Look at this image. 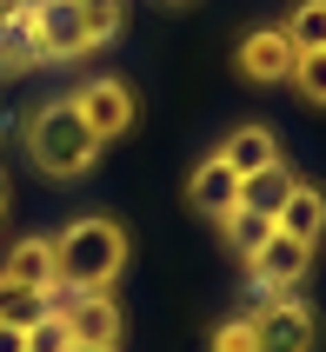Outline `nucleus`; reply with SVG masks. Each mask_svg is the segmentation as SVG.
I'll return each instance as SVG.
<instances>
[{
	"label": "nucleus",
	"mask_w": 326,
	"mask_h": 352,
	"mask_svg": "<svg viewBox=\"0 0 326 352\" xmlns=\"http://www.w3.org/2000/svg\"><path fill=\"white\" fill-rule=\"evenodd\" d=\"M220 160L240 179H253V173H267V166H280V140H273V126H233L220 140Z\"/></svg>",
	"instance_id": "nucleus-11"
},
{
	"label": "nucleus",
	"mask_w": 326,
	"mask_h": 352,
	"mask_svg": "<svg viewBox=\"0 0 326 352\" xmlns=\"http://www.w3.org/2000/svg\"><path fill=\"white\" fill-rule=\"evenodd\" d=\"M293 186H300V179H293V173H287V160H280V166H267V173L240 179V206H247V213H260V219H273L280 206H287Z\"/></svg>",
	"instance_id": "nucleus-12"
},
{
	"label": "nucleus",
	"mask_w": 326,
	"mask_h": 352,
	"mask_svg": "<svg viewBox=\"0 0 326 352\" xmlns=\"http://www.w3.org/2000/svg\"><path fill=\"white\" fill-rule=\"evenodd\" d=\"M187 199H193V213H207L213 226H220V219L240 206V173H233L220 153L200 160V166H193V179H187Z\"/></svg>",
	"instance_id": "nucleus-9"
},
{
	"label": "nucleus",
	"mask_w": 326,
	"mask_h": 352,
	"mask_svg": "<svg viewBox=\"0 0 326 352\" xmlns=\"http://www.w3.org/2000/svg\"><path fill=\"white\" fill-rule=\"evenodd\" d=\"M27 160H34L47 179H80L100 160V140L87 133L74 100H47L34 120H27Z\"/></svg>",
	"instance_id": "nucleus-2"
},
{
	"label": "nucleus",
	"mask_w": 326,
	"mask_h": 352,
	"mask_svg": "<svg viewBox=\"0 0 326 352\" xmlns=\"http://www.w3.org/2000/svg\"><path fill=\"white\" fill-rule=\"evenodd\" d=\"M0 286H14V293H60V266H54V233H27L7 246L0 259Z\"/></svg>",
	"instance_id": "nucleus-7"
},
{
	"label": "nucleus",
	"mask_w": 326,
	"mask_h": 352,
	"mask_svg": "<svg viewBox=\"0 0 326 352\" xmlns=\"http://www.w3.org/2000/svg\"><path fill=\"white\" fill-rule=\"evenodd\" d=\"M233 67H240L247 87H287V74H293L287 27H280V20H273V27H253V34L240 40V54H233Z\"/></svg>",
	"instance_id": "nucleus-8"
},
{
	"label": "nucleus",
	"mask_w": 326,
	"mask_h": 352,
	"mask_svg": "<svg viewBox=\"0 0 326 352\" xmlns=\"http://www.w3.org/2000/svg\"><path fill=\"white\" fill-rule=\"evenodd\" d=\"M207 352H260L247 313H240V319H220V326H213V339H207Z\"/></svg>",
	"instance_id": "nucleus-18"
},
{
	"label": "nucleus",
	"mask_w": 326,
	"mask_h": 352,
	"mask_svg": "<svg viewBox=\"0 0 326 352\" xmlns=\"http://www.w3.org/2000/svg\"><path fill=\"white\" fill-rule=\"evenodd\" d=\"M280 27H287L293 54H313V47H326V0H293Z\"/></svg>",
	"instance_id": "nucleus-13"
},
{
	"label": "nucleus",
	"mask_w": 326,
	"mask_h": 352,
	"mask_svg": "<svg viewBox=\"0 0 326 352\" xmlns=\"http://www.w3.org/2000/svg\"><path fill=\"white\" fill-rule=\"evenodd\" d=\"M54 313L67 319L74 346H100V352H114V346H120V333H127V319H120V299H114V293H67V299H54Z\"/></svg>",
	"instance_id": "nucleus-5"
},
{
	"label": "nucleus",
	"mask_w": 326,
	"mask_h": 352,
	"mask_svg": "<svg viewBox=\"0 0 326 352\" xmlns=\"http://www.w3.org/2000/svg\"><path fill=\"white\" fill-rule=\"evenodd\" d=\"M0 352H27V326H7L0 319Z\"/></svg>",
	"instance_id": "nucleus-19"
},
{
	"label": "nucleus",
	"mask_w": 326,
	"mask_h": 352,
	"mask_svg": "<svg viewBox=\"0 0 326 352\" xmlns=\"http://www.w3.org/2000/svg\"><path fill=\"white\" fill-rule=\"evenodd\" d=\"M307 273H313V246H300V239H280V233H273L267 246L247 259V279H253L267 299H293Z\"/></svg>",
	"instance_id": "nucleus-6"
},
{
	"label": "nucleus",
	"mask_w": 326,
	"mask_h": 352,
	"mask_svg": "<svg viewBox=\"0 0 326 352\" xmlns=\"http://www.w3.org/2000/svg\"><path fill=\"white\" fill-rule=\"evenodd\" d=\"M7 7H20V0H7Z\"/></svg>",
	"instance_id": "nucleus-23"
},
{
	"label": "nucleus",
	"mask_w": 326,
	"mask_h": 352,
	"mask_svg": "<svg viewBox=\"0 0 326 352\" xmlns=\"http://www.w3.org/2000/svg\"><path fill=\"white\" fill-rule=\"evenodd\" d=\"M273 233H280V239H300V246H313V239L326 233V193L313 186V179H300V186L287 193V206L273 213Z\"/></svg>",
	"instance_id": "nucleus-10"
},
{
	"label": "nucleus",
	"mask_w": 326,
	"mask_h": 352,
	"mask_svg": "<svg viewBox=\"0 0 326 352\" xmlns=\"http://www.w3.org/2000/svg\"><path fill=\"white\" fill-rule=\"evenodd\" d=\"M114 34H120V0H80V40H87V54L114 47Z\"/></svg>",
	"instance_id": "nucleus-14"
},
{
	"label": "nucleus",
	"mask_w": 326,
	"mask_h": 352,
	"mask_svg": "<svg viewBox=\"0 0 326 352\" xmlns=\"http://www.w3.org/2000/svg\"><path fill=\"white\" fill-rule=\"evenodd\" d=\"M27 352H74V333H67V319L47 313L40 326H27Z\"/></svg>",
	"instance_id": "nucleus-17"
},
{
	"label": "nucleus",
	"mask_w": 326,
	"mask_h": 352,
	"mask_svg": "<svg viewBox=\"0 0 326 352\" xmlns=\"http://www.w3.org/2000/svg\"><path fill=\"white\" fill-rule=\"evenodd\" d=\"M54 266L60 293H114V279L127 273V226L107 213H74L54 233Z\"/></svg>",
	"instance_id": "nucleus-1"
},
{
	"label": "nucleus",
	"mask_w": 326,
	"mask_h": 352,
	"mask_svg": "<svg viewBox=\"0 0 326 352\" xmlns=\"http://www.w3.org/2000/svg\"><path fill=\"white\" fill-rule=\"evenodd\" d=\"M247 326L260 339V352H313V339H320V319L307 299H260Z\"/></svg>",
	"instance_id": "nucleus-3"
},
{
	"label": "nucleus",
	"mask_w": 326,
	"mask_h": 352,
	"mask_svg": "<svg viewBox=\"0 0 326 352\" xmlns=\"http://www.w3.org/2000/svg\"><path fill=\"white\" fill-rule=\"evenodd\" d=\"M74 352H100V346H74Z\"/></svg>",
	"instance_id": "nucleus-21"
},
{
	"label": "nucleus",
	"mask_w": 326,
	"mask_h": 352,
	"mask_svg": "<svg viewBox=\"0 0 326 352\" xmlns=\"http://www.w3.org/2000/svg\"><path fill=\"white\" fill-rule=\"evenodd\" d=\"M220 233H227V246H240V253H260V246H267L273 239V219H260V213H247V206H233L227 219H220Z\"/></svg>",
	"instance_id": "nucleus-15"
},
{
	"label": "nucleus",
	"mask_w": 326,
	"mask_h": 352,
	"mask_svg": "<svg viewBox=\"0 0 326 352\" xmlns=\"http://www.w3.org/2000/svg\"><path fill=\"white\" fill-rule=\"evenodd\" d=\"M80 107V120H87V133L107 146V140H120V133H134V120H140V100H134V87L127 80H87L80 94H67Z\"/></svg>",
	"instance_id": "nucleus-4"
},
{
	"label": "nucleus",
	"mask_w": 326,
	"mask_h": 352,
	"mask_svg": "<svg viewBox=\"0 0 326 352\" xmlns=\"http://www.w3.org/2000/svg\"><path fill=\"white\" fill-rule=\"evenodd\" d=\"M0 219H7V179H0Z\"/></svg>",
	"instance_id": "nucleus-20"
},
{
	"label": "nucleus",
	"mask_w": 326,
	"mask_h": 352,
	"mask_svg": "<svg viewBox=\"0 0 326 352\" xmlns=\"http://www.w3.org/2000/svg\"><path fill=\"white\" fill-rule=\"evenodd\" d=\"M287 87H300V100L326 107V47H313V54H293V74H287Z\"/></svg>",
	"instance_id": "nucleus-16"
},
{
	"label": "nucleus",
	"mask_w": 326,
	"mask_h": 352,
	"mask_svg": "<svg viewBox=\"0 0 326 352\" xmlns=\"http://www.w3.org/2000/svg\"><path fill=\"white\" fill-rule=\"evenodd\" d=\"M167 7H187V0H167Z\"/></svg>",
	"instance_id": "nucleus-22"
}]
</instances>
